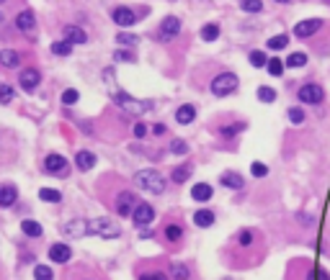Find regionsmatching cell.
I'll return each instance as SVG.
<instances>
[{
  "mask_svg": "<svg viewBox=\"0 0 330 280\" xmlns=\"http://www.w3.org/2000/svg\"><path fill=\"white\" fill-rule=\"evenodd\" d=\"M219 34H222V31H219V24H207V26L201 29V39H204V42H217Z\"/></svg>",
  "mask_w": 330,
  "mask_h": 280,
  "instance_id": "31",
  "label": "cell"
},
{
  "mask_svg": "<svg viewBox=\"0 0 330 280\" xmlns=\"http://www.w3.org/2000/svg\"><path fill=\"white\" fill-rule=\"evenodd\" d=\"M75 165H78V170H83V172H85V170H93V167H96V154L83 149V152L75 154Z\"/></svg>",
  "mask_w": 330,
  "mask_h": 280,
  "instance_id": "19",
  "label": "cell"
},
{
  "mask_svg": "<svg viewBox=\"0 0 330 280\" xmlns=\"http://www.w3.org/2000/svg\"><path fill=\"white\" fill-rule=\"evenodd\" d=\"M250 175H253V177H266V175H268V167H266L263 162H253V165H250Z\"/></svg>",
  "mask_w": 330,
  "mask_h": 280,
  "instance_id": "42",
  "label": "cell"
},
{
  "mask_svg": "<svg viewBox=\"0 0 330 280\" xmlns=\"http://www.w3.org/2000/svg\"><path fill=\"white\" fill-rule=\"evenodd\" d=\"M194 224H196L199 229H209V226L214 224V211H209V208L194 211Z\"/></svg>",
  "mask_w": 330,
  "mask_h": 280,
  "instance_id": "17",
  "label": "cell"
},
{
  "mask_svg": "<svg viewBox=\"0 0 330 280\" xmlns=\"http://www.w3.org/2000/svg\"><path fill=\"white\" fill-rule=\"evenodd\" d=\"M325 29V21L322 18H304L294 26V36L297 39H312L315 34H320Z\"/></svg>",
  "mask_w": 330,
  "mask_h": 280,
  "instance_id": "6",
  "label": "cell"
},
{
  "mask_svg": "<svg viewBox=\"0 0 330 280\" xmlns=\"http://www.w3.org/2000/svg\"><path fill=\"white\" fill-rule=\"evenodd\" d=\"M225 280H232V277H225Z\"/></svg>",
  "mask_w": 330,
  "mask_h": 280,
  "instance_id": "53",
  "label": "cell"
},
{
  "mask_svg": "<svg viewBox=\"0 0 330 280\" xmlns=\"http://www.w3.org/2000/svg\"><path fill=\"white\" fill-rule=\"evenodd\" d=\"M134 136H137V139L147 136V126H144V124H137V126H134Z\"/></svg>",
  "mask_w": 330,
  "mask_h": 280,
  "instance_id": "47",
  "label": "cell"
},
{
  "mask_svg": "<svg viewBox=\"0 0 330 280\" xmlns=\"http://www.w3.org/2000/svg\"><path fill=\"white\" fill-rule=\"evenodd\" d=\"M39 198L47 201V203H60V201H62V193L54 190V188H42V190H39Z\"/></svg>",
  "mask_w": 330,
  "mask_h": 280,
  "instance_id": "36",
  "label": "cell"
},
{
  "mask_svg": "<svg viewBox=\"0 0 330 280\" xmlns=\"http://www.w3.org/2000/svg\"><path fill=\"white\" fill-rule=\"evenodd\" d=\"M243 129H245V121H235V124H225V126H219V129H217V134H219L222 139H232V136H237Z\"/></svg>",
  "mask_w": 330,
  "mask_h": 280,
  "instance_id": "21",
  "label": "cell"
},
{
  "mask_svg": "<svg viewBox=\"0 0 330 280\" xmlns=\"http://www.w3.org/2000/svg\"><path fill=\"white\" fill-rule=\"evenodd\" d=\"M0 65L8 67V70H13V67L21 65V54L13 52V49H3V52H0Z\"/></svg>",
  "mask_w": 330,
  "mask_h": 280,
  "instance_id": "22",
  "label": "cell"
},
{
  "mask_svg": "<svg viewBox=\"0 0 330 280\" xmlns=\"http://www.w3.org/2000/svg\"><path fill=\"white\" fill-rule=\"evenodd\" d=\"M16 29H19L21 34H26V36H34V29H36V16H34V11H21V13L16 16Z\"/></svg>",
  "mask_w": 330,
  "mask_h": 280,
  "instance_id": "10",
  "label": "cell"
},
{
  "mask_svg": "<svg viewBox=\"0 0 330 280\" xmlns=\"http://www.w3.org/2000/svg\"><path fill=\"white\" fill-rule=\"evenodd\" d=\"M307 62H309V57L304 52H291L286 57V67H291V70H302V67H307Z\"/></svg>",
  "mask_w": 330,
  "mask_h": 280,
  "instance_id": "27",
  "label": "cell"
},
{
  "mask_svg": "<svg viewBox=\"0 0 330 280\" xmlns=\"http://www.w3.org/2000/svg\"><path fill=\"white\" fill-rule=\"evenodd\" d=\"M34 277H36V280H52L54 275H52V267H47V265H39V267L34 270Z\"/></svg>",
  "mask_w": 330,
  "mask_h": 280,
  "instance_id": "40",
  "label": "cell"
},
{
  "mask_svg": "<svg viewBox=\"0 0 330 280\" xmlns=\"http://www.w3.org/2000/svg\"><path fill=\"white\" fill-rule=\"evenodd\" d=\"M103 77H106V83H108V93H111L114 103H116L124 113H129V116H142V113H147V111L152 108L150 101H137V98H132L129 93H121V90L116 88V83H114V70H106Z\"/></svg>",
  "mask_w": 330,
  "mask_h": 280,
  "instance_id": "1",
  "label": "cell"
},
{
  "mask_svg": "<svg viewBox=\"0 0 330 280\" xmlns=\"http://www.w3.org/2000/svg\"><path fill=\"white\" fill-rule=\"evenodd\" d=\"M237 85H240V80H237L235 72H219V75L212 80L209 90H212V95H217V98H227V95H232V93L237 90Z\"/></svg>",
  "mask_w": 330,
  "mask_h": 280,
  "instance_id": "3",
  "label": "cell"
},
{
  "mask_svg": "<svg viewBox=\"0 0 330 280\" xmlns=\"http://www.w3.org/2000/svg\"><path fill=\"white\" fill-rule=\"evenodd\" d=\"M248 59H250V65H253L255 70H261V67L268 65V57H266V52H261V49H253V52L248 54Z\"/></svg>",
  "mask_w": 330,
  "mask_h": 280,
  "instance_id": "32",
  "label": "cell"
},
{
  "mask_svg": "<svg viewBox=\"0 0 330 280\" xmlns=\"http://www.w3.org/2000/svg\"><path fill=\"white\" fill-rule=\"evenodd\" d=\"M114 208H116V213L119 216H132L134 213V195L129 193V190H121L119 195H116V203H114Z\"/></svg>",
  "mask_w": 330,
  "mask_h": 280,
  "instance_id": "11",
  "label": "cell"
},
{
  "mask_svg": "<svg viewBox=\"0 0 330 280\" xmlns=\"http://www.w3.org/2000/svg\"><path fill=\"white\" fill-rule=\"evenodd\" d=\"M88 234H96V236H103V239H116L121 234V229L111 221V218H93L88 221Z\"/></svg>",
  "mask_w": 330,
  "mask_h": 280,
  "instance_id": "5",
  "label": "cell"
},
{
  "mask_svg": "<svg viewBox=\"0 0 330 280\" xmlns=\"http://www.w3.org/2000/svg\"><path fill=\"white\" fill-rule=\"evenodd\" d=\"M317 280H330V272L320 267V270H317Z\"/></svg>",
  "mask_w": 330,
  "mask_h": 280,
  "instance_id": "49",
  "label": "cell"
},
{
  "mask_svg": "<svg viewBox=\"0 0 330 280\" xmlns=\"http://www.w3.org/2000/svg\"><path fill=\"white\" fill-rule=\"evenodd\" d=\"M62 229H65V234H67V236H83V234H88V221H83V218H72V221H67Z\"/></svg>",
  "mask_w": 330,
  "mask_h": 280,
  "instance_id": "16",
  "label": "cell"
},
{
  "mask_svg": "<svg viewBox=\"0 0 330 280\" xmlns=\"http://www.w3.org/2000/svg\"><path fill=\"white\" fill-rule=\"evenodd\" d=\"M266 70H268V75H271V77H281V75H284V70H286V62H281L279 57H273V59H268Z\"/></svg>",
  "mask_w": 330,
  "mask_h": 280,
  "instance_id": "29",
  "label": "cell"
},
{
  "mask_svg": "<svg viewBox=\"0 0 330 280\" xmlns=\"http://www.w3.org/2000/svg\"><path fill=\"white\" fill-rule=\"evenodd\" d=\"M194 118H196V108H194L191 103H186V106H181V108L176 111V121H178L181 126H189Z\"/></svg>",
  "mask_w": 330,
  "mask_h": 280,
  "instance_id": "18",
  "label": "cell"
},
{
  "mask_svg": "<svg viewBox=\"0 0 330 280\" xmlns=\"http://www.w3.org/2000/svg\"><path fill=\"white\" fill-rule=\"evenodd\" d=\"M137 280H168V275H165L162 270H152V272H144V275H139Z\"/></svg>",
  "mask_w": 330,
  "mask_h": 280,
  "instance_id": "43",
  "label": "cell"
},
{
  "mask_svg": "<svg viewBox=\"0 0 330 280\" xmlns=\"http://www.w3.org/2000/svg\"><path fill=\"white\" fill-rule=\"evenodd\" d=\"M189 177H191V165H181V167H176V170H173V175H171V180H173V183H178V185H181V183H186Z\"/></svg>",
  "mask_w": 330,
  "mask_h": 280,
  "instance_id": "33",
  "label": "cell"
},
{
  "mask_svg": "<svg viewBox=\"0 0 330 280\" xmlns=\"http://www.w3.org/2000/svg\"><path fill=\"white\" fill-rule=\"evenodd\" d=\"M78 98H80L78 90H65V93H62V103H65V106H75Z\"/></svg>",
  "mask_w": 330,
  "mask_h": 280,
  "instance_id": "44",
  "label": "cell"
},
{
  "mask_svg": "<svg viewBox=\"0 0 330 280\" xmlns=\"http://www.w3.org/2000/svg\"><path fill=\"white\" fill-rule=\"evenodd\" d=\"M44 170H47L49 175L65 177V175L70 172V165H67V159H65L62 154H47V159H44Z\"/></svg>",
  "mask_w": 330,
  "mask_h": 280,
  "instance_id": "8",
  "label": "cell"
},
{
  "mask_svg": "<svg viewBox=\"0 0 330 280\" xmlns=\"http://www.w3.org/2000/svg\"><path fill=\"white\" fill-rule=\"evenodd\" d=\"M266 47H268L271 52H281V49H286V47H289V36H286V34L271 36V39L266 42Z\"/></svg>",
  "mask_w": 330,
  "mask_h": 280,
  "instance_id": "28",
  "label": "cell"
},
{
  "mask_svg": "<svg viewBox=\"0 0 330 280\" xmlns=\"http://www.w3.org/2000/svg\"><path fill=\"white\" fill-rule=\"evenodd\" d=\"M327 3H330V0H327Z\"/></svg>",
  "mask_w": 330,
  "mask_h": 280,
  "instance_id": "54",
  "label": "cell"
},
{
  "mask_svg": "<svg viewBox=\"0 0 330 280\" xmlns=\"http://www.w3.org/2000/svg\"><path fill=\"white\" fill-rule=\"evenodd\" d=\"M240 11L243 13H261L263 11V0H240Z\"/></svg>",
  "mask_w": 330,
  "mask_h": 280,
  "instance_id": "34",
  "label": "cell"
},
{
  "mask_svg": "<svg viewBox=\"0 0 330 280\" xmlns=\"http://www.w3.org/2000/svg\"><path fill=\"white\" fill-rule=\"evenodd\" d=\"M255 98H258L261 103H273V101H276V90H273V88H268V85H258Z\"/></svg>",
  "mask_w": 330,
  "mask_h": 280,
  "instance_id": "30",
  "label": "cell"
},
{
  "mask_svg": "<svg viewBox=\"0 0 330 280\" xmlns=\"http://www.w3.org/2000/svg\"><path fill=\"white\" fill-rule=\"evenodd\" d=\"M171 152H173V154H186V152H189V144H186L184 139H173V142H171Z\"/></svg>",
  "mask_w": 330,
  "mask_h": 280,
  "instance_id": "41",
  "label": "cell"
},
{
  "mask_svg": "<svg viewBox=\"0 0 330 280\" xmlns=\"http://www.w3.org/2000/svg\"><path fill=\"white\" fill-rule=\"evenodd\" d=\"M273 3H279V6H289L291 0H273Z\"/></svg>",
  "mask_w": 330,
  "mask_h": 280,
  "instance_id": "51",
  "label": "cell"
},
{
  "mask_svg": "<svg viewBox=\"0 0 330 280\" xmlns=\"http://www.w3.org/2000/svg\"><path fill=\"white\" fill-rule=\"evenodd\" d=\"M70 52H72V42H67V39L52 44V54H57V57H67Z\"/></svg>",
  "mask_w": 330,
  "mask_h": 280,
  "instance_id": "35",
  "label": "cell"
},
{
  "mask_svg": "<svg viewBox=\"0 0 330 280\" xmlns=\"http://www.w3.org/2000/svg\"><path fill=\"white\" fill-rule=\"evenodd\" d=\"M65 39L72 42V44H85V42H88V34H85L80 26H67V29H65Z\"/></svg>",
  "mask_w": 330,
  "mask_h": 280,
  "instance_id": "23",
  "label": "cell"
},
{
  "mask_svg": "<svg viewBox=\"0 0 330 280\" xmlns=\"http://www.w3.org/2000/svg\"><path fill=\"white\" fill-rule=\"evenodd\" d=\"M49 257H52L54 262H67V259L72 257V249H70L67 244H52V247H49Z\"/></svg>",
  "mask_w": 330,
  "mask_h": 280,
  "instance_id": "20",
  "label": "cell"
},
{
  "mask_svg": "<svg viewBox=\"0 0 330 280\" xmlns=\"http://www.w3.org/2000/svg\"><path fill=\"white\" fill-rule=\"evenodd\" d=\"M13 101V88L11 85H0V103H11Z\"/></svg>",
  "mask_w": 330,
  "mask_h": 280,
  "instance_id": "45",
  "label": "cell"
},
{
  "mask_svg": "<svg viewBox=\"0 0 330 280\" xmlns=\"http://www.w3.org/2000/svg\"><path fill=\"white\" fill-rule=\"evenodd\" d=\"M212 195H214V190H212L209 183H196L194 190H191V198H194V201H209Z\"/></svg>",
  "mask_w": 330,
  "mask_h": 280,
  "instance_id": "24",
  "label": "cell"
},
{
  "mask_svg": "<svg viewBox=\"0 0 330 280\" xmlns=\"http://www.w3.org/2000/svg\"><path fill=\"white\" fill-rule=\"evenodd\" d=\"M171 270H173V277H176V280H189V267H186V265L176 262Z\"/></svg>",
  "mask_w": 330,
  "mask_h": 280,
  "instance_id": "39",
  "label": "cell"
},
{
  "mask_svg": "<svg viewBox=\"0 0 330 280\" xmlns=\"http://www.w3.org/2000/svg\"><path fill=\"white\" fill-rule=\"evenodd\" d=\"M181 34V18L178 16H165L160 21V39L162 42H171Z\"/></svg>",
  "mask_w": 330,
  "mask_h": 280,
  "instance_id": "7",
  "label": "cell"
},
{
  "mask_svg": "<svg viewBox=\"0 0 330 280\" xmlns=\"http://www.w3.org/2000/svg\"><path fill=\"white\" fill-rule=\"evenodd\" d=\"M116 44H121V47H134V44H139V36H134V34H129V31H119V34H116Z\"/></svg>",
  "mask_w": 330,
  "mask_h": 280,
  "instance_id": "37",
  "label": "cell"
},
{
  "mask_svg": "<svg viewBox=\"0 0 330 280\" xmlns=\"http://www.w3.org/2000/svg\"><path fill=\"white\" fill-rule=\"evenodd\" d=\"M16 195H19V190L13 188V185H0V206H13L16 203Z\"/></svg>",
  "mask_w": 330,
  "mask_h": 280,
  "instance_id": "26",
  "label": "cell"
},
{
  "mask_svg": "<svg viewBox=\"0 0 330 280\" xmlns=\"http://www.w3.org/2000/svg\"><path fill=\"white\" fill-rule=\"evenodd\" d=\"M3 3H6V0H0V6H3Z\"/></svg>",
  "mask_w": 330,
  "mask_h": 280,
  "instance_id": "52",
  "label": "cell"
},
{
  "mask_svg": "<svg viewBox=\"0 0 330 280\" xmlns=\"http://www.w3.org/2000/svg\"><path fill=\"white\" fill-rule=\"evenodd\" d=\"M114 59H119V62H121V59H124V62H134V54H132V52H121V49H119V52L114 54Z\"/></svg>",
  "mask_w": 330,
  "mask_h": 280,
  "instance_id": "46",
  "label": "cell"
},
{
  "mask_svg": "<svg viewBox=\"0 0 330 280\" xmlns=\"http://www.w3.org/2000/svg\"><path fill=\"white\" fill-rule=\"evenodd\" d=\"M39 83H42V72H39L36 67H26V70L21 72V88H24L26 93L36 90V88H39Z\"/></svg>",
  "mask_w": 330,
  "mask_h": 280,
  "instance_id": "13",
  "label": "cell"
},
{
  "mask_svg": "<svg viewBox=\"0 0 330 280\" xmlns=\"http://www.w3.org/2000/svg\"><path fill=\"white\" fill-rule=\"evenodd\" d=\"M219 183H222L225 188H230V190H243V185H245V180H243V175H237V172H232V170H227V172H222V177H219Z\"/></svg>",
  "mask_w": 330,
  "mask_h": 280,
  "instance_id": "14",
  "label": "cell"
},
{
  "mask_svg": "<svg viewBox=\"0 0 330 280\" xmlns=\"http://www.w3.org/2000/svg\"><path fill=\"white\" fill-rule=\"evenodd\" d=\"M150 236H152V231H150V229H144V226H142V231H139V239H150Z\"/></svg>",
  "mask_w": 330,
  "mask_h": 280,
  "instance_id": "50",
  "label": "cell"
},
{
  "mask_svg": "<svg viewBox=\"0 0 330 280\" xmlns=\"http://www.w3.org/2000/svg\"><path fill=\"white\" fill-rule=\"evenodd\" d=\"M297 98H299V103H304V106H320V103L325 101V90H322L320 83H304V85H299Z\"/></svg>",
  "mask_w": 330,
  "mask_h": 280,
  "instance_id": "4",
  "label": "cell"
},
{
  "mask_svg": "<svg viewBox=\"0 0 330 280\" xmlns=\"http://www.w3.org/2000/svg\"><path fill=\"white\" fill-rule=\"evenodd\" d=\"M152 218H155V208H152L150 203H137V208H134V213H132V221L142 229V226H147Z\"/></svg>",
  "mask_w": 330,
  "mask_h": 280,
  "instance_id": "12",
  "label": "cell"
},
{
  "mask_svg": "<svg viewBox=\"0 0 330 280\" xmlns=\"http://www.w3.org/2000/svg\"><path fill=\"white\" fill-rule=\"evenodd\" d=\"M134 183H137V188H142V190H147L152 195H162L165 193V177L157 170H139L134 175Z\"/></svg>",
  "mask_w": 330,
  "mask_h": 280,
  "instance_id": "2",
  "label": "cell"
},
{
  "mask_svg": "<svg viewBox=\"0 0 330 280\" xmlns=\"http://www.w3.org/2000/svg\"><path fill=\"white\" fill-rule=\"evenodd\" d=\"M111 18L116 21V26L126 29V26H134V21H137V13H134L132 8H126V6H116V8L111 11Z\"/></svg>",
  "mask_w": 330,
  "mask_h": 280,
  "instance_id": "9",
  "label": "cell"
},
{
  "mask_svg": "<svg viewBox=\"0 0 330 280\" xmlns=\"http://www.w3.org/2000/svg\"><path fill=\"white\" fill-rule=\"evenodd\" d=\"M286 116H289V121H291L294 126H302V124H304V118H307V116H304V111H302L299 106H291V108L286 111Z\"/></svg>",
  "mask_w": 330,
  "mask_h": 280,
  "instance_id": "38",
  "label": "cell"
},
{
  "mask_svg": "<svg viewBox=\"0 0 330 280\" xmlns=\"http://www.w3.org/2000/svg\"><path fill=\"white\" fill-rule=\"evenodd\" d=\"M21 231H24L26 236H31V239H36V236H42V234H44L42 224H39V221H34V218H26V221H21Z\"/></svg>",
  "mask_w": 330,
  "mask_h": 280,
  "instance_id": "25",
  "label": "cell"
},
{
  "mask_svg": "<svg viewBox=\"0 0 330 280\" xmlns=\"http://www.w3.org/2000/svg\"><path fill=\"white\" fill-rule=\"evenodd\" d=\"M152 134L162 136V134H165V124H155V126H152Z\"/></svg>",
  "mask_w": 330,
  "mask_h": 280,
  "instance_id": "48",
  "label": "cell"
},
{
  "mask_svg": "<svg viewBox=\"0 0 330 280\" xmlns=\"http://www.w3.org/2000/svg\"><path fill=\"white\" fill-rule=\"evenodd\" d=\"M162 234H165V239H168L171 244H178L181 239H184V226L181 224H176V221H171V224H165V229H162Z\"/></svg>",
  "mask_w": 330,
  "mask_h": 280,
  "instance_id": "15",
  "label": "cell"
}]
</instances>
